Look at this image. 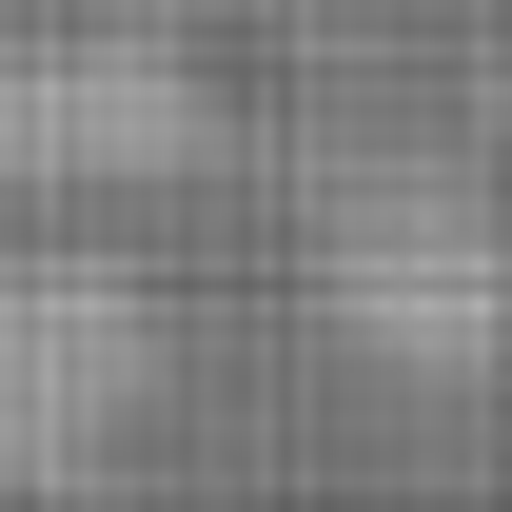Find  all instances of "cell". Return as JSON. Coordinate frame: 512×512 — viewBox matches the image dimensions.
I'll return each instance as SVG.
<instances>
[{
	"label": "cell",
	"instance_id": "6da1fadb",
	"mask_svg": "<svg viewBox=\"0 0 512 512\" xmlns=\"http://www.w3.org/2000/svg\"><path fill=\"white\" fill-rule=\"evenodd\" d=\"M316 296L394 375H512V197L453 158H355L316 197Z\"/></svg>",
	"mask_w": 512,
	"mask_h": 512
},
{
	"label": "cell",
	"instance_id": "7a4b0ae2",
	"mask_svg": "<svg viewBox=\"0 0 512 512\" xmlns=\"http://www.w3.org/2000/svg\"><path fill=\"white\" fill-rule=\"evenodd\" d=\"M158 394V296H138L99 237H0V473L60 493L138 434Z\"/></svg>",
	"mask_w": 512,
	"mask_h": 512
},
{
	"label": "cell",
	"instance_id": "3957f363",
	"mask_svg": "<svg viewBox=\"0 0 512 512\" xmlns=\"http://www.w3.org/2000/svg\"><path fill=\"white\" fill-rule=\"evenodd\" d=\"M197 138V79L158 40H40L0 60V158L20 178H119V158H178Z\"/></svg>",
	"mask_w": 512,
	"mask_h": 512
}]
</instances>
